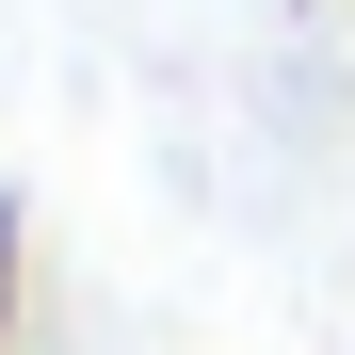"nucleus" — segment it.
Segmentation results:
<instances>
[{
  "instance_id": "nucleus-1",
  "label": "nucleus",
  "mask_w": 355,
  "mask_h": 355,
  "mask_svg": "<svg viewBox=\"0 0 355 355\" xmlns=\"http://www.w3.org/2000/svg\"><path fill=\"white\" fill-rule=\"evenodd\" d=\"M17 323H33V210L0 194V355H17Z\"/></svg>"
}]
</instances>
